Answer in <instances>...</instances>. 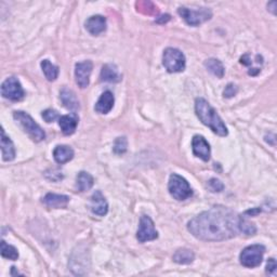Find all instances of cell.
<instances>
[{
    "instance_id": "obj_20",
    "label": "cell",
    "mask_w": 277,
    "mask_h": 277,
    "mask_svg": "<svg viewBox=\"0 0 277 277\" xmlns=\"http://www.w3.org/2000/svg\"><path fill=\"white\" fill-rule=\"evenodd\" d=\"M2 152L3 159L5 161H11L15 158V149L13 142L11 141L5 132V129H2Z\"/></svg>"
},
{
    "instance_id": "obj_22",
    "label": "cell",
    "mask_w": 277,
    "mask_h": 277,
    "mask_svg": "<svg viewBox=\"0 0 277 277\" xmlns=\"http://www.w3.org/2000/svg\"><path fill=\"white\" fill-rule=\"evenodd\" d=\"M95 179L90 173L86 171H81L78 173L76 179V188L79 192H87L94 187Z\"/></svg>"
},
{
    "instance_id": "obj_33",
    "label": "cell",
    "mask_w": 277,
    "mask_h": 277,
    "mask_svg": "<svg viewBox=\"0 0 277 277\" xmlns=\"http://www.w3.org/2000/svg\"><path fill=\"white\" fill-rule=\"evenodd\" d=\"M170 20V15L169 14H165V15H161L159 16L157 20H156V22L159 23V24H163V23H167L168 21Z\"/></svg>"
},
{
    "instance_id": "obj_7",
    "label": "cell",
    "mask_w": 277,
    "mask_h": 277,
    "mask_svg": "<svg viewBox=\"0 0 277 277\" xmlns=\"http://www.w3.org/2000/svg\"><path fill=\"white\" fill-rule=\"evenodd\" d=\"M265 252V247L263 245H251L246 247L241 255L239 260L241 263L245 266V268H256L262 263L263 254Z\"/></svg>"
},
{
    "instance_id": "obj_16",
    "label": "cell",
    "mask_w": 277,
    "mask_h": 277,
    "mask_svg": "<svg viewBox=\"0 0 277 277\" xmlns=\"http://www.w3.org/2000/svg\"><path fill=\"white\" fill-rule=\"evenodd\" d=\"M78 249H79V251L75 250L74 253L71 254V258L69 260V266H70V270L73 271L75 274L80 275L79 270H83V269L87 270V268L85 265H83V263H85L86 265L87 264L89 265V258H87L88 252H86V250L80 251V248H78Z\"/></svg>"
},
{
    "instance_id": "obj_4",
    "label": "cell",
    "mask_w": 277,
    "mask_h": 277,
    "mask_svg": "<svg viewBox=\"0 0 277 277\" xmlns=\"http://www.w3.org/2000/svg\"><path fill=\"white\" fill-rule=\"evenodd\" d=\"M168 190L171 196L177 200H186L193 195V191L189 182L177 173H173L170 176Z\"/></svg>"
},
{
    "instance_id": "obj_11",
    "label": "cell",
    "mask_w": 277,
    "mask_h": 277,
    "mask_svg": "<svg viewBox=\"0 0 277 277\" xmlns=\"http://www.w3.org/2000/svg\"><path fill=\"white\" fill-rule=\"evenodd\" d=\"M192 149L194 155L202 159L204 161H208L210 159L211 151L209 143L202 136H195L192 140Z\"/></svg>"
},
{
    "instance_id": "obj_1",
    "label": "cell",
    "mask_w": 277,
    "mask_h": 277,
    "mask_svg": "<svg viewBox=\"0 0 277 277\" xmlns=\"http://www.w3.org/2000/svg\"><path fill=\"white\" fill-rule=\"evenodd\" d=\"M238 222L239 217L232 209L214 206L192 219L188 223V230L200 241L221 242L237 236Z\"/></svg>"
},
{
    "instance_id": "obj_27",
    "label": "cell",
    "mask_w": 277,
    "mask_h": 277,
    "mask_svg": "<svg viewBox=\"0 0 277 277\" xmlns=\"http://www.w3.org/2000/svg\"><path fill=\"white\" fill-rule=\"evenodd\" d=\"M238 228H239V232H243L246 235H254L256 233L255 225L248 220L243 219L242 217H239Z\"/></svg>"
},
{
    "instance_id": "obj_19",
    "label": "cell",
    "mask_w": 277,
    "mask_h": 277,
    "mask_svg": "<svg viewBox=\"0 0 277 277\" xmlns=\"http://www.w3.org/2000/svg\"><path fill=\"white\" fill-rule=\"evenodd\" d=\"M100 78L101 81H105V83H119L121 75L115 64H105L101 69Z\"/></svg>"
},
{
    "instance_id": "obj_12",
    "label": "cell",
    "mask_w": 277,
    "mask_h": 277,
    "mask_svg": "<svg viewBox=\"0 0 277 277\" xmlns=\"http://www.w3.org/2000/svg\"><path fill=\"white\" fill-rule=\"evenodd\" d=\"M85 26L91 35L98 36L106 30V19L103 15H92L87 20Z\"/></svg>"
},
{
    "instance_id": "obj_2",
    "label": "cell",
    "mask_w": 277,
    "mask_h": 277,
    "mask_svg": "<svg viewBox=\"0 0 277 277\" xmlns=\"http://www.w3.org/2000/svg\"><path fill=\"white\" fill-rule=\"evenodd\" d=\"M195 112L205 126L209 127L212 132L220 137H227L229 131L227 126L223 122L222 118L219 116L218 112L215 110L209 102L202 98H198L195 101Z\"/></svg>"
},
{
    "instance_id": "obj_34",
    "label": "cell",
    "mask_w": 277,
    "mask_h": 277,
    "mask_svg": "<svg viewBox=\"0 0 277 277\" xmlns=\"http://www.w3.org/2000/svg\"><path fill=\"white\" fill-rule=\"evenodd\" d=\"M276 6H277L276 2H272V3H270V4L268 5L269 10H270V11H271L272 13H274V14H275V9H276Z\"/></svg>"
},
{
    "instance_id": "obj_21",
    "label": "cell",
    "mask_w": 277,
    "mask_h": 277,
    "mask_svg": "<svg viewBox=\"0 0 277 277\" xmlns=\"http://www.w3.org/2000/svg\"><path fill=\"white\" fill-rule=\"evenodd\" d=\"M53 157L58 163L63 165L74 158V150L67 145H58L53 151Z\"/></svg>"
},
{
    "instance_id": "obj_23",
    "label": "cell",
    "mask_w": 277,
    "mask_h": 277,
    "mask_svg": "<svg viewBox=\"0 0 277 277\" xmlns=\"http://www.w3.org/2000/svg\"><path fill=\"white\" fill-rule=\"evenodd\" d=\"M195 259V254L192 250L182 248L173 254V261L178 264H191Z\"/></svg>"
},
{
    "instance_id": "obj_29",
    "label": "cell",
    "mask_w": 277,
    "mask_h": 277,
    "mask_svg": "<svg viewBox=\"0 0 277 277\" xmlns=\"http://www.w3.org/2000/svg\"><path fill=\"white\" fill-rule=\"evenodd\" d=\"M207 187L210 190V192H212V193H220L224 190V184L220 180L215 179V178H212L209 180Z\"/></svg>"
},
{
    "instance_id": "obj_31",
    "label": "cell",
    "mask_w": 277,
    "mask_h": 277,
    "mask_svg": "<svg viewBox=\"0 0 277 277\" xmlns=\"http://www.w3.org/2000/svg\"><path fill=\"white\" fill-rule=\"evenodd\" d=\"M237 91H238L237 87H236L233 84H230V85H228L227 87H225V90L223 92V96H224V98H233L236 94H237Z\"/></svg>"
},
{
    "instance_id": "obj_10",
    "label": "cell",
    "mask_w": 277,
    "mask_h": 277,
    "mask_svg": "<svg viewBox=\"0 0 277 277\" xmlns=\"http://www.w3.org/2000/svg\"><path fill=\"white\" fill-rule=\"evenodd\" d=\"M94 64L91 61H85V62H79L75 65V78L77 85L85 89L89 86L90 83V75L92 73Z\"/></svg>"
},
{
    "instance_id": "obj_9",
    "label": "cell",
    "mask_w": 277,
    "mask_h": 277,
    "mask_svg": "<svg viewBox=\"0 0 277 277\" xmlns=\"http://www.w3.org/2000/svg\"><path fill=\"white\" fill-rule=\"evenodd\" d=\"M137 238L140 243L155 241L158 238V232L155 230V225L149 215H142L141 217Z\"/></svg>"
},
{
    "instance_id": "obj_25",
    "label": "cell",
    "mask_w": 277,
    "mask_h": 277,
    "mask_svg": "<svg viewBox=\"0 0 277 277\" xmlns=\"http://www.w3.org/2000/svg\"><path fill=\"white\" fill-rule=\"evenodd\" d=\"M205 66L210 71L211 74L222 78L224 76V66L217 59H209L205 62Z\"/></svg>"
},
{
    "instance_id": "obj_18",
    "label": "cell",
    "mask_w": 277,
    "mask_h": 277,
    "mask_svg": "<svg viewBox=\"0 0 277 277\" xmlns=\"http://www.w3.org/2000/svg\"><path fill=\"white\" fill-rule=\"evenodd\" d=\"M114 102H115L114 95H113L110 91H105L98 100L95 109L96 112L99 113V114H107V113L112 110L113 106H114Z\"/></svg>"
},
{
    "instance_id": "obj_14",
    "label": "cell",
    "mask_w": 277,
    "mask_h": 277,
    "mask_svg": "<svg viewBox=\"0 0 277 277\" xmlns=\"http://www.w3.org/2000/svg\"><path fill=\"white\" fill-rule=\"evenodd\" d=\"M79 117L76 113H71L69 115L61 116L59 118V125L61 130H62L63 135L65 136H71L76 131V128L78 126Z\"/></svg>"
},
{
    "instance_id": "obj_5",
    "label": "cell",
    "mask_w": 277,
    "mask_h": 277,
    "mask_svg": "<svg viewBox=\"0 0 277 277\" xmlns=\"http://www.w3.org/2000/svg\"><path fill=\"white\" fill-rule=\"evenodd\" d=\"M178 13L191 26H198L209 21L212 17L211 10L208 8H198L197 10H192L187 7H180L178 9Z\"/></svg>"
},
{
    "instance_id": "obj_15",
    "label": "cell",
    "mask_w": 277,
    "mask_h": 277,
    "mask_svg": "<svg viewBox=\"0 0 277 277\" xmlns=\"http://www.w3.org/2000/svg\"><path fill=\"white\" fill-rule=\"evenodd\" d=\"M60 99L62 101L63 106L67 108L68 110H71L73 113H76L79 108V101L75 95V92L70 89L63 88L60 92Z\"/></svg>"
},
{
    "instance_id": "obj_8",
    "label": "cell",
    "mask_w": 277,
    "mask_h": 277,
    "mask_svg": "<svg viewBox=\"0 0 277 277\" xmlns=\"http://www.w3.org/2000/svg\"><path fill=\"white\" fill-rule=\"evenodd\" d=\"M2 95L8 100L21 101L25 97V92L17 78L10 77L7 78L2 85Z\"/></svg>"
},
{
    "instance_id": "obj_26",
    "label": "cell",
    "mask_w": 277,
    "mask_h": 277,
    "mask_svg": "<svg viewBox=\"0 0 277 277\" xmlns=\"http://www.w3.org/2000/svg\"><path fill=\"white\" fill-rule=\"evenodd\" d=\"M2 255L6 259L15 261L19 258V252L13 246L7 244L5 241H2Z\"/></svg>"
},
{
    "instance_id": "obj_24",
    "label": "cell",
    "mask_w": 277,
    "mask_h": 277,
    "mask_svg": "<svg viewBox=\"0 0 277 277\" xmlns=\"http://www.w3.org/2000/svg\"><path fill=\"white\" fill-rule=\"evenodd\" d=\"M42 68L46 78L49 81H54L59 76V67L50 62L49 60L42 61Z\"/></svg>"
},
{
    "instance_id": "obj_17",
    "label": "cell",
    "mask_w": 277,
    "mask_h": 277,
    "mask_svg": "<svg viewBox=\"0 0 277 277\" xmlns=\"http://www.w3.org/2000/svg\"><path fill=\"white\" fill-rule=\"evenodd\" d=\"M69 199L70 198L66 196V195L49 193L44 197L43 202L49 208L60 209V208H65L67 206V204L69 202Z\"/></svg>"
},
{
    "instance_id": "obj_6",
    "label": "cell",
    "mask_w": 277,
    "mask_h": 277,
    "mask_svg": "<svg viewBox=\"0 0 277 277\" xmlns=\"http://www.w3.org/2000/svg\"><path fill=\"white\" fill-rule=\"evenodd\" d=\"M162 64L169 73H180L186 69V57L179 49L167 48L163 51Z\"/></svg>"
},
{
    "instance_id": "obj_30",
    "label": "cell",
    "mask_w": 277,
    "mask_h": 277,
    "mask_svg": "<svg viewBox=\"0 0 277 277\" xmlns=\"http://www.w3.org/2000/svg\"><path fill=\"white\" fill-rule=\"evenodd\" d=\"M43 118L45 119L46 122H53L56 119L60 118V115L56 109L48 108L43 112Z\"/></svg>"
},
{
    "instance_id": "obj_13",
    "label": "cell",
    "mask_w": 277,
    "mask_h": 277,
    "mask_svg": "<svg viewBox=\"0 0 277 277\" xmlns=\"http://www.w3.org/2000/svg\"><path fill=\"white\" fill-rule=\"evenodd\" d=\"M91 211L97 215H101L103 217L108 211V204L104 197V195L100 191H96L91 197V204H90Z\"/></svg>"
},
{
    "instance_id": "obj_3",
    "label": "cell",
    "mask_w": 277,
    "mask_h": 277,
    "mask_svg": "<svg viewBox=\"0 0 277 277\" xmlns=\"http://www.w3.org/2000/svg\"><path fill=\"white\" fill-rule=\"evenodd\" d=\"M13 117L19 124V126L24 130V132L27 133L33 141L42 142L46 139V133L43 130V128L40 127L32 118V116L28 115L27 113L22 110H16L13 113Z\"/></svg>"
},
{
    "instance_id": "obj_32",
    "label": "cell",
    "mask_w": 277,
    "mask_h": 277,
    "mask_svg": "<svg viewBox=\"0 0 277 277\" xmlns=\"http://www.w3.org/2000/svg\"><path fill=\"white\" fill-rule=\"evenodd\" d=\"M276 268H277V265H276L275 259H273V258L269 259L268 264H266V273H269V274H275Z\"/></svg>"
},
{
    "instance_id": "obj_28",
    "label": "cell",
    "mask_w": 277,
    "mask_h": 277,
    "mask_svg": "<svg viewBox=\"0 0 277 277\" xmlns=\"http://www.w3.org/2000/svg\"><path fill=\"white\" fill-rule=\"evenodd\" d=\"M127 147H128V142H127V139L125 137L116 139L115 144H114V153L115 154H118V155H120V154H124L127 151Z\"/></svg>"
}]
</instances>
